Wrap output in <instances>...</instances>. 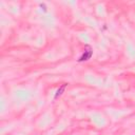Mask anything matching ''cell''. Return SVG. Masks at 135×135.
Instances as JSON below:
<instances>
[{
	"label": "cell",
	"instance_id": "7a4b0ae2",
	"mask_svg": "<svg viewBox=\"0 0 135 135\" xmlns=\"http://www.w3.org/2000/svg\"><path fill=\"white\" fill-rule=\"evenodd\" d=\"M66 87H67V83H63L61 87H60L58 90H57V92H56V94H55V98H58L60 95H61L62 93H63V91L66 90Z\"/></svg>",
	"mask_w": 135,
	"mask_h": 135
},
{
	"label": "cell",
	"instance_id": "6da1fadb",
	"mask_svg": "<svg viewBox=\"0 0 135 135\" xmlns=\"http://www.w3.org/2000/svg\"><path fill=\"white\" fill-rule=\"evenodd\" d=\"M91 56H92V51L91 50H88V51H84V53L82 55H81V57L78 59V61H86V60H89L91 58Z\"/></svg>",
	"mask_w": 135,
	"mask_h": 135
}]
</instances>
